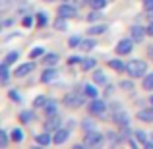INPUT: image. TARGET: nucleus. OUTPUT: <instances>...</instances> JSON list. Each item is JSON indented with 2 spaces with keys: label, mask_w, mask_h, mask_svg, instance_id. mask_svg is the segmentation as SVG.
<instances>
[{
  "label": "nucleus",
  "mask_w": 153,
  "mask_h": 149,
  "mask_svg": "<svg viewBox=\"0 0 153 149\" xmlns=\"http://www.w3.org/2000/svg\"><path fill=\"white\" fill-rule=\"evenodd\" d=\"M35 142H37L39 145H51V143H52L51 132H45V134H39L37 138H35Z\"/></svg>",
  "instance_id": "nucleus-17"
},
{
  "label": "nucleus",
  "mask_w": 153,
  "mask_h": 149,
  "mask_svg": "<svg viewBox=\"0 0 153 149\" xmlns=\"http://www.w3.org/2000/svg\"><path fill=\"white\" fill-rule=\"evenodd\" d=\"M151 142H153V134H151Z\"/></svg>",
  "instance_id": "nucleus-50"
},
{
  "label": "nucleus",
  "mask_w": 153,
  "mask_h": 149,
  "mask_svg": "<svg viewBox=\"0 0 153 149\" xmlns=\"http://www.w3.org/2000/svg\"><path fill=\"white\" fill-rule=\"evenodd\" d=\"M143 10L153 14V0H143Z\"/></svg>",
  "instance_id": "nucleus-39"
},
{
  "label": "nucleus",
  "mask_w": 153,
  "mask_h": 149,
  "mask_svg": "<svg viewBox=\"0 0 153 149\" xmlns=\"http://www.w3.org/2000/svg\"><path fill=\"white\" fill-rule=\"evenodd\" d=\"M60 124H62V118H60L58 114L56 116H49L45 122V132H56L60 128Z\"/></svg>",
  "instance_id": "nucleus-6"
},
{
  "label": "nucleus",
  "mask_w": 153,
  "mask_h": 149,
  "mask_svg": "<svg viewBox=\"0 0 153 149\" xmlns=\"http://www.w3.org/2000/svg\"><path fill=\"white\" fill-rule=\"evenodd\" d=\"M0 145H2V147H8V134L4 130H0Z\"/></svg>",
  "instance_id": "nucleus-35"
},
{
  "label": "nucleus",
  "mask_w": 153,
  "mask_h": 149,
  "mask_svg": "<svg viewBox=\"0 0 153 149\" xmlns=\"http://www.w3.org/2000/svg\"><path fill=\"white\" fill-rule=\"evenodd\" d=\"M99 18H101V12H99V10H93L89 16H87V21H95V19H99Z\"/></svg>",
  "instance_id": "nucleus-37"
},
{
  "label": "nucleus",
  "mask_w": 153,
  "mask_h": 149,
  "mask_svg": "<svg viewBox=\"0 0 153 149\" xmlns=\"http://www.w3.org/2000/svg\"><path fill=\"white\" fill-rule=\"evenodd\" d=\"M105 110H107V103L105 101H99V99H93L89 103V112L91 114H105Z\"/></svg>",
  "instance_id": "nucleus-5"
},
{
  "label": "nucleus",
  "mask_w": 153,
  "mask_h": 149,
  "mask_svg": "<svg viewBox=\"0 0 153 149\" xmlns=\"http://www.w3.org/2000/svg\"><path fill=\"white\" fill-rule=\"evenodd\" d=\"M83 93L87 95L89 99H97V89H95L91 83H87V85H83Z\"/></svg>",
  "instance_id": "nucleus-23"
},
{
  "label": "nucleus",
  "mask_w": 153,
  "mask_h": 149,
  "mask_svg": "<svg viewBox=\"0 0 153 149\" xmlns=\"http://www.w3.org/2000/svg\"><path fill=\"white\" fill-rule=\"evenodd\" d=\"M112 120H114L116 124H120V126H122V128L130 124V118H128V114H126V112H124V110H118V112H116L114 116H112Z\"/></svg>",
  "instance_id": "nucleus-13"
},
{
  "label": "nucleus",
  "mask_w": 153,
  "mask_h": 149,
  "mask_svg": "<svg viewBox=\"0 0 153 149\" xmlns=\"http://www.w3.org/2000/svg\"><path fill=\"white\" fill-rule=\"evenodd\" d=\"M79 43H82V39H79L78 35H72V37L68 39V47H72V49H76V47H79Z\"/></svg>",
  "instance_id": "nucleus-32"
},
{
  "label": "nucleus",
  "mask_w": 153,
  "mask_h": 149,
  "mask_svg": "<svg viewBox=\"0 0 153 149\" xmlns=\"http://www.w3.org/2000/svg\"><path fill=\"white\" fill-rule=\"evenodd\" d=\"M35 70V62H25V64H22V66H18L16 68V78H25L27 74H31V72Z\"/></svg>",
  "instance_id": "nucleus-7"
},
{
  "label": "nucleus",
  "mask_w": 153,
  "mask_h": 149,
  "mask_svg": "<svg viewBox=\"0 0 153 149\" xmlns=\"http://www.w3.org/2000/svg\"><path fill=\"white\" fill-rule=\"evenodd\" d=\"M35 120V112L33 110H22L19 112V122L22 124H29Z\"/></svg>",
  "instance_id": "nucleus-16"
},
{
  "label": "nucleus",
  "mask_w": 153,
  "mask_h": 149,
  "mask_svg": "<svg viewBox=\"0 0 153 149\" xmlns=\"http://www.w3.org/2000/svg\"><path fill=\"white\" fill-rule=\"evenodd\" d=\"M8 97H10L12 101H22V95H19L16 89H10V91H8Z\"/></svg>",
  "instance_id": "nucleus-36"
},
{
  "label": "nucleus",
  "mask_w": 153,
  "mask_h": 149,
  "mask_svg": "<svg viewBox=\"0 0 153 149\" xmlns=\"http://www.w3.org/2000/svg\"><path fill=\"white\" fill-rule=\"evenodd\" d=\"M56 114H58V103L54 99H49L45 105V116L49 118V116H56Z\"/></svg>",
  "instance_id": "nucleus-11"
},
{
  "label": "nucleus",
  "mask_w": 153,
  "mask_h": 149,
  "mask_svg": "<svg viewBox=\"0 0 153 149\" xmlns=\"http://www.w3.org/2000/svg\"><path fill=\"white\" fill-rule=\"evenodd\" d=\"M143 89H146V91H153V72L143 76Z\"/></svg>",
  "instance_id": "nucleus-21"
},
{
  "label": "nucleus",
  "mask_w": 153,
  "mask_h": 149,
  "mask_svg": "<svg viewBox=\"0 0 153 149\" xmlns=\"http://www.w3.org/2000/svg\"><path fill=\"white\" fill-rule=\"evenodd\" d=\"M108 68H112V70H126V64L120 62V60H108Z\"/></svg>",
  "instance_id": "nucleus-29"
},
{
  "label": "nucleus",
  "mask_w": 153,
  "mask_h": 149,
  "mask_svg": "<svg viewBox=\"0 0 153 149\" xmlns=\"http://www.w3.org/2000/svg\"><path fill=\"white\" fill-rule=\"evenodd\" d=\"M93 83L105 85V83H107V74H105L103 70H93Z\"/></svg>",
  "instance_id": "nucleus-15"
},
{
  "label": "nucleus",
  "mask_w": 153,
  "mask_h": 149,
  "mask_svg": "<svg viewBox=\"0 0 153 149\" xmlns=\"http://www.w3.org/2000/svg\"><path fill=\"white\" fill-rule=\"evenodd\" d=\"M126 72H128L130 78H142L147 72V64L143 62V60H130V62L126 64Z\"/></svg>",
  "instance_id": "nucleus-1"
},
{
  "label": "nucleus",
  "mask_w": 153,
  "mask_h": 149,
  "mask_svg": "<svg viewBox=\"0 0 153 149\" xmlns=\"http://www.w3.org/2000/svg\"><path fill=\"white\" fill-rule=\"evenodd\" d=\"M47 101H49V99H47L45 95H39V97H35V101H33V107L35 108H41V107H45V105H47Z\"/></svg>",
  "instance_id": "nucleus-30"
},
{
  "label": "nucleus",
  "mask_w": 153,
  "mask_h": 149,
  "mask_svg": "<svg viewBox=\"0 0 153 149\" xmlns=\"http://www.w3.org/2000/svg\"><path fill=\"white\" fill-rule=\"evenodd\" d=\"M103 143V134L99 132H85V138H83V145L85 147H99Z\"/></svg>",
  "instance_id": "nucleus-2"
},
{
  "label": "nucleus",
  "mask_w": 153,
  "mask_h": 149,
  "mask_svg": "<svg viewBox=\"0 0 153 149\" xmlns=\"http://www.w3.org/2000/svg\"><path fill=\"white\" fill-rule=\"evenodd\" d=\"M10 134H12L10 138H12V142H14V143H22L23 142V130H22V128H14Z\"/></svg>",
  "instance_id": "nucleus-18"
},
{
  "label": "nucleus",
  "mask_w": 153,
  "mask_h": 149,
  "mask_svg": "<svg viewBox=\"0 0 153 149\" xmlns=\"http://www.w3.org/2000/svg\"><path fill=\"white\" fill-rule=\"evenodd\" d=\"M0 78H2V83L6 85L8 78H10V72H8V64L6 62H2V66H0Z\"/></svg>",
  "instance_id": "nucleus-24"
},
{
  "label": "nucleus",
  "mask_w": 153,
  "mask_h": 149,
  "mask_svg": "<svg viewBox=\"0 0 153 149\" xmlns=\"http://www.w3.org/2000/svg\"><path fill=\"white\" fill-rule=\"evenodd\" d=\"M147 35V29H143L142 25H132V29H130V37L134 39V43H140V41H143V37Z\"/></svg>",
  "instance_id": "nucleus-8"
},
{
  "label": "nucleus",
  "mask_w": 153,
  "mask_h": 149,
  "mask_svg": "<svg viewBox=\"0 0 153 149\" xmlns=\"http://www.w3.org/2000/svg\"><path fill=\"white\" fill-rule=\"evenodd\" d=\"M95 66H97V60H95V58H83V60H82V68H83L85 72L95 70Z\"/></svg>",
  "instance_id": "nucleus-19"
},
{
  "label": "nucleus",
  "mask_w": 153,
  "mask_h": 149,
  "mask_svg": "<svg viewBox=\"0 0 153 149\" xmlns=\"http://www.w3.org/2000/svg\"><path fill=\"white\" fill-rule=\"evenodd\" d=\"M78 62H82V56H70L68 58V64H78Z\"/></svg>",
  "instance_id": "nucleus-42"
},
{
  "label": "nucleus",
  "mask_w": 153,
  "mask_h": 149,
  "mask_svg": "<svg viewBox=\"0 0 153 149\" xmlns=\"http://www.w3.org/2000/svg\"><path fill=\"white\" fill-rule=\"evenodd\" d=\"M82 126H83V130H85V132H93V130H95V126L91 124V120H85Z\"/></svg>",
  "instance_id": "nucleus-40"
},
{
  "label": "nucleus",
  "mask_w": 153,
  "mask_h": 149,
  "mask_svg": "<svg viewBox=\"0 0 153 149\" xmlns=\"http://www.w3.org/2000/svg\"><path fill=\"white\" fill-rule=\"evenodd\" d=\"M41 54H45V50H43L41 47H37V49H33V50L29 52V56H31V58H37V56H41Z\"/></svg>",
  "instance_id": "nucleus-38"
},
{
  "label": "nucleus",
  "mask_w": 153,
  "mask_h": 149,
  "mask_svg": "<svg viewBox=\"0 0 153 149\" xmlns=\"http://www.w3.org/2000/svg\"><path fill=\"white\" fill-rule=\"evenodd\" d=\"M83 2H87V0H76V8H79V6H82Z\"/></svg>",
  "instance_id": "nucleus-45"
},
{
  "label": "nucleus",
  "mask_w": 153,
  "mask_h": 149,
  "mask_svg": "<svg viewBox=\"0 0 153 149\" xmlns=\"http://www.w3.org/2000/svg\"><path fill=\"white\" fill-rule=\"evenodd\" d=\"M147 52H149V56L153 58V47H149V49H147Z\"/></svg>",
  "instance_id": "nucleus-47"
},
{
  "label": "nucleus",
  "mask_w": 153,
  "mask_h": 149,
  "mask_svg": "<svg viewBox=\"0 0 153 149\" xmlns=\"http://www.w3.org/2000/svg\"><path fill=\"white\" fill-rule=\"evenodd\" d=\"M149 103H151V105H153V95H151V99H149Z\"/></svg>",
  "instance_id": "nucleus-48"
},
{
  "label": "nucleus",
  "mask_w": 153,
  "mask_h": 149,
  "mask_svg": "<svg viewBox=\"0 0 153 149\" xmlns=\"http://www.w3.org/2000/svg\"><path fill=\"white\" fill-rule=\"evenodd\" d=\"M134 136H136V142H138V143H146L147 142V134H146V132H142V130H138Z\"/></svg>",
  "instance_id": "nucleus-33"
},
{
  "label": "nucleus",
  "mask_w": 153,
  "mask_h": 149,
  "mask_svg": "<svg viewBox=\"0 0 153 149\" xmlns=\"http://www.w3.org/2000/svg\"><path fill=\"white\" fill-rule=\"evenodd\" d=\"M58 54H54V52H49V54H45V64L47 66H54V64H58Z\"/></svg>",
  "instance_id": "nucleus-22"
},
{
  "label": "nucleus",
  "mask_w": 153,
  "mask_h": 149,
  "mask_svg": "<svg viewBox=\"0 0 153 149\" xmlns=\"http://www.w3.org/2000/svg\"><path fill=\"white\" fill-rule=\"evenodd\" d=\"M107 31V25H91L89 29H87V35H101V33H105Z\"/></svg>",
  "instance_id": "nucleus-20"
},
{
  "label": "nucleus",
  "mask_w": 153,
  "mask_h": 149,
  "mask_svg": "<svg viewBox=\"0 0 153 149\" xmlns=\"http://www.w3.org/2000/svg\"><path fill=\"white\" fill-rule=\"evenodd\" d=\"M89 4H91L93 10H103L107 6V0H89Z\"/></svg>",
  "instance_id": "nucleus-31"
},
{
  "label": "nucleus",
  "mask_w": 153,
  "mask_h": 149,
  "mask_svg": "<svg viewBox=\"0 0 153 149\" xmlns=\"http://www.w3.org/2000/svg\"><path fill=\"white\" fill-rule=\"evenodd\" d=\"M12 23H14V19H4V21H2V25H4V27H10Z\"/></svg>",
  "instance_id": "nucleus-43"
},
{
  "label": "nucleus",
  "mask_w": 153,
  "mask_h": 149,
  "mask_svg": "<svg viewBox=\"0 0 153 149\" xmlns=\"http://www.w3.org/2000/svg\"><path fill=\"white\" fill-rule=\"evenodd\" d=\"M93 47H95L93 39H82V43H79V49H82V50H91Z\"/></svg>",
  "instance_id": "nucleus-26"
},
{
  "label": "nucleus",
  "mask_w": 153,
  "mask_h": 149,
  "mask_svg": "<svg viewBox=\"0 0 153 149\" xmlns=\"http://www.w3.org/2000/svg\"><path fill=\"white\" fill-rule=\"evenodd\" d=\"M58 16H62V18H76V16H78V8L62 4V6L58 8Z\"/></svg>",
  "instance_id": "nucleus-10"
},
{
  "label": "nucleus",
  "mask_w": 153,
  "mask_h": 149,
  "mask_svg": "<svg viewBox=\"0 0 153 149\" xmlns=\"http://www.w3.org/2000/svg\"><path fill=\"white\" fill-rule=\"evenodd\" d=\"M138 118L142 122H153V108H142V110H138Z\"/></svg>",
  "instance_id": "nucleus-14"
},
{
  "label": "nucleus",
  "mask_w": 153,
  "mask_h": 149,
  "mask_svg": "<svg viewBox=\"0 0 153 149\" xmlns=\"http://www.w3.org/2000/svg\"><path fill=\"white\" fill-rule=\"evenodd\" d=\"M18 56H19V52H18V50H12V52H8V54H6L4 62H6L8 66H10V64H14L16 60H18Z\"/></svg>",
  "instance_id": "nucleus-28"
},
{
  "label": "nucleus",
  "mask_w": 153,
  "mask_h": 149,
  "mask_svg": "<svg viewBox=\"0 0 153 149\" xmlns=\"http://www.w3.org/2000/svg\"><path fill=\"white\" fill-rule=\"evenodd\" d=\"M120 87H122V89H126V91H130L134 85H132V82H120Z\"/></svg>",
  "instance_id": "nucleus-41"
},
{
  "label": "nucleus",
  "mask_w": 153,
  "mask_h": 149,
  "mask_svg": "<svg viewBox=\"0 0 153 149\" xmlns=\"http://www.w3.org/2000/svg\"><path fill=\"white\" fill-rule=\"evenodd\" d=\"M33 21H37V19H33L31 16H25V18L22 19V25L23 27H31V25H33Z\"/></svg>",
  "instance_id": "nucleus-34"
},
{
  "label": "nucleus",
  "mask_w": 153,
  "mask_h": 149,
  "mask_svg": "<svg viewBox=\"0 0 153 149\" xmlns=\"http://www.w3.org/2000/svg\"><path fill=\"white\" fill-rule=\"evenodd\" d=\"M35 19H37V25H39V27H45V25H47V21H49V16H47L45 12H39Z\"/></svg>",
  "instance_id": "nucleus-27"
},
{
  "label": "nucleus",
  "mask_w": 153,
  "mask_h": 149,
  "mask_svg": "<svg viewBox=\"0 0 153 149\" xmlns=\"http://www.w3.org/2000/svg\"><path fill=\"white\" fill-rule=\"evenodd\" d=\"M54 29H56V31H66V29H68V25H66V18L58 16V19L54 21Z\"/></svg>",
  "instance_id": "nucleus-25"
},
{
  "label": "nucleus",
  "mask_w": 153,
  "mask_h": 149,
  "mask_svg": "<svg viewBox=\"0 0 153 149\" xmlns=\"http://www.w3.org/2000/svg\"><path fill=\"white\" fill-rule=\"evenodd\" d=\"M132 47H134V39H122V41L116 45V54L124 56V54H130L132 52Z\"/></svg>",
  "instance_id": "nucleus-4"
},
{
  "label": "nucleus",
  "mask_w": 153,
  "mask_h": 149,
  "mask_svg": "<svg viewBox=\"0 0 153 149\" xmlns=\"http://www.w3.org/2000/svg\"><path fill=\"white\" fill-rule=\"evenodd\" d=\"M56 76H58V72H56L54 68H45V72L41 74V82L43 83H51L52 79H56Z\"/></svg>",
  "instance_id": "nucleus-12"
},
{
  "label": "nucleus",
  "mask_w": 153,
  "mask_h": 149,
  "mask_svg": "<svg viewBox=\"0 0 153 149\" xmlns=\"http://www.w3.org/2000/svg\"><path fill=\"white\" fill-rule=\"evenodd\" d=\"M147 35H153V23H149V27H147Z\"/></svg>",
  "instance_id": "nucleus-44"
},
{
  "label": "nucleus",
  "mask_w": 153,
  "mask_h": 149,
  "mask_svg": "<svg viewBox=\"0 0 153 149\" xmlns=\"http://www.w3.org/2000/svg\"><path fill=\"white\" fill-rule=\"evenodd\" d=\"M45 2H52V0H45Z\"/></svg>",
  "instance_id": "nucleus-49"
},
{
  "label": "nucleus",
  "mask_w": 153,
  "mask_h": 149,
  "mask_svg": "<svg viewBox=\"0 0 153 149\" xmlns=\"http://www.w3.org/2000/svg\"><path fill=\"white\" fill-rule=\"evenodd\" d=\"M64 105H66L68 108H78V107L83 105V97L78 95V91H76V93H68L66 97H64Z\"/></svg>",
  "instance_id": "nucleus-3"
},
{
  "label": "nucleus",
  "mask_w": 153,
  "mask_h": 149,
  "mask_svg": "<svg viewBox=\"0 0 153 149\" xmlns=\"http://www.w3.org/2000/svg\"><path fill=\"white\" fill-rule=\"evenodd\" d=\"M68 138H70V132L64 130V128H58V130L54 132V136H52V143H56V145H62V143H66Z\"/></svg>",
  "instance_id": "nucleus-9"
},
{
  "label": "nucleus",
  "mask_w": 153,
  "mask_h": 149,
  "mask_svg": "<svg viewBox=\"0 0 153 149\" xmlns=\"http://www.w3.org/2000/svg\"><path fill=\"white\" fill-rule=\"evenodd\" d=\"M105 93H107V95H111V93H112V85H108L107 89H105Z\"/></svg>",
  "instance_id": "nucleus-46"
}]
</instances>
